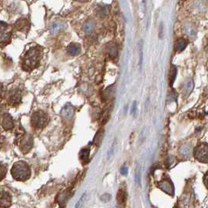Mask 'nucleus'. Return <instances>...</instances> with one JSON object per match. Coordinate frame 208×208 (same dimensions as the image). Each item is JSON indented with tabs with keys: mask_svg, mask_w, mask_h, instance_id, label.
<instances>
[{
	"mask_svg": "<svg viewBox=\"0 0 208 208\" xmlns=\"http://www.w3.org/2000/svg\"><path fill=\"white\" fill-rule=\"evenodd\" d=\"M43 50L39 46H34L26 52L22 60V68L25 71L37 69L43 58Z\"/></svg>",
	"mask_w": 208,
	"mask_h": 208,
	"instance_id": "f257e3e1",
	"label": "nucleus"
},
{
	"mask_svg": "<svg viewBox=\"0 0 208 208\" xmlns=\"http://www.w3.org/2000/svg\"><path fill=\"white\" fill-rule=\"evenodd\" d=\"M11 174L15 179L25 181L31 176V170L26 163L19 162L14 164L11 170Z\"/></svg>",
	"mask_w": 208,
	"mask_h": 208,
	"instance_id": "f03ea898",
	"label": "nucleus"
},
{
	"mask_svg": "<svg viewBox=\"0 0 208 208\" xmlns=\"http://www.w3.org/2000/svg\"><path fill=\"white\" fill-rule=\"evenodd\" d=\"M12 28L10 25L0 21V46H5L10 42Z\"/></svg>",
	"mask_w": 208,
	"mask_h": 208,
	"instance_id": "7ed1b4c3",
	"label": "nucleus"
},
{
	"mask_svg": "<svg viewBox=\"0 0 208 208\" xmlns=\"http://www.w3.org/2000/svg\"><path fill=\"white\" fill-rule=\"evenodd\" d=\"M49 121L47 115L43 111H36L33 114L31 117V123L32 125L36 128H42L44 127Z\"/></svg>",
	"mask_w": 208,
	"mask_h": 208,
	"instance_id": "20e7f679",
	"label": "nucleus"
},
{
	"mask_svg": "<svg viewBox=\"0 0 208 208\" xmlns=\"http://www.w3.org/2000/svg\"><path fill=\"white\" fill-rule=\"evenodd\" d=\"M195 158L202 163H208V144H200L194 151Z\"/></svg>",
	"mask_w": 208,
	"mask_h": 208,
	"instance_id": "39448f33",
	"label": "nucleus"
},
{
	"mask_svg": "<svg viewBox=\"0 0 208 208\" xmlns=\"http://www.w3.org/2000/svg\"><path fill=\"white\" fill-rule=\"evenodd\" d=\"M21 100V92L18 89L10 90L9 93V101L12 105H17Z\"/></svg>",
	"mask_w": 208,
	"mask_h": 208,
	"instance_id": "423d86ee",
	"label": "nucleus"
},
{
	"mask_svg": "<svg viewBox=\"0 0 208 208\" xmlns=\"http://www.w3.org/2000/svg\"><path fill=\"white\" fill-rule=\"evenodd\" d=\"M159 188L169 195H173L174 193V187L169 180H164L161 182L159 184Z\"/></svg>",
	"mask_w": 208,
	"mask_h": 208,
	"instance_id": "0eeeda50",
	"label": "nucleus"
},
{
	"mask_svg": "<svg viewBox=\"0 0 208 208\" xmlns=\"http://www.w3.org/2000/svg\"><path fill=\"white\" fill-rule=\"evenodd\" d=\"M117 206L119 208H124L126 206V202H127V194L125 191L120 189L117 194Z\"/></svg>",
	"mask_w": 208,
	"mask_h": 208,
	"instance_id": "6e6552de",
	"label": "nucleus"
},
{
	"mask_svg": "<svg viewBox=\"0 0 208 208\" xmlns=\"http://www.w3.org/2000/svg\"><path fill=\"white\" fill-rule=\"evenodd\" d=\"M30 28V23L26 18H20L15 24V28L20 31H28Z\"/></svg>",
	"mask_w": 208,
	"mask_h": 208,
	"instance_id": "1a4fd4ad",
	"label": "nucleus"
},
{
	"mask_svg": "<svg viewBox=\"0 0 208 208\" xmlns=\"http://www.w3.org/2000/svg\"><path fill=\"white\" fill-rule=\"evenodd\" d=\"M11 204V197L7 192H2L0 193V207L7 208Z\"/></svg>",
	"mask_w": 208,
	"mask_h": 208,
	"instance_id": "9d476101",
	"label": "nucleus"
},
{
	"mask_svg": "<svg viewBox=\"0 0 208 208\" xmlns=\"http://www.w3.org/2000/svg\"><path fill=\"white\" fill-rule=\"evenodd\" d=\"M81 45L77 43H72L67 46V51L70 56H77L81 53Z\"/></svg>",
	"mask_w": 208,
	"mask_h": 208,
	"instance_id": "9b49d317",
	"label": "nucleus"
},
{
	"mask_svg": "<svg viewBox=\"0 0 208 208\" xmlns=\"http://www.w3.org/2000/svg\"><path fill=\"white\" fill-rule=\"evenodd\" d=\"M194 83L193 81L191 79H188L184 82L183 86H182V92L185 95L188 96L189 94H190V93L192 92V90H193Z\"/></svg>",
	"mask_w": 208,
	"mask_h": 208,
	"instance_id": "f8f14e48",
	"label": "nucleus"
},
{
	"mask_svg": "<svg viewBox=\"0 0 208 208\" xmlns=\"http://www.w3.org/2000/svg\"><path fill=\"white\" fill-rule=\"evenodd\" d=\"M74 112H75V109H74L73 107L66 106L61 111V115L63 118L65 119V120H70V118L73 117Z\"/></svg>",
	"mask_w": 208,
	"mask_h": 208,
	"instance_id": "ddd939ff",
	"label": "nucleus"
},
{
	"mask_svg": "<svg viewBox=\"0 0 208 208\" xmlns=\"http://www.w3.org/2000/svg\"><path fill=\"white\" fill-rule=\"evenodd\" d=\"M187 45H188V43H187L186 40H184V39H179V40H177V42L175 43L176 51H178V52H182V51H183L186 48Z\"/></svg>",
	"mask_w": 208,
	"mask_h": 208,
	"instance_id": "4468645a",
	"label": "nucleus"
},
{
	"mask_svg": "<svg viewBox=\"0 0 208 208\" xmlns=\"http://www.w3.org/2000/svg\"><path fill=\"white\" fill-rule=\"evenodd\" d=\"M31 145H32V140L30 138L29 136L27 138H25L24 141H22L21 146L23 147L24 152H26V151H29L31 149Z\"/></svg>",
	"mask_w": 208,
	"mask_h": 208,
	"instance_id": "2eb2a0df",
	"label": "nucleus"
},
{
	"mask_svg": "<svg viewBox=\"0 0 208 208\" xmlns=\"http://www.w3.org/2000/svg\"><path fill=\"white\" fill-rule=\"evenodd\" d=\"M95 25H95V22L91 20L88 21L84 25V28H84V31H85L87 34H90V33L93 31V29H94Z\"/></svg>",
	"mask_w": 208,
	"mask_h": 208,
	"instance_id": "dca6fc26",
	"label": "nucleus"
},
{
	"mask_svg": "<svg viewBox=\"0 0 208 208\" xmlns=\"http://www.w3.org/2000/svg\"><path fill=\"white\" fill-rule=\"evenodd\" d=\"M103 135H104V130L103 129L99 130L94 138V144H96V145L98 146L100 144V143L102 142V138H103Z\"/></svg>",
	"mask_w": 208,
	"mask_h": 208,
	"instance_id": "f3484780",
	"label": "nucleus"
},
{
	"mask_svg": "<svg viewBox=\"0 0 208 208\" xmlns=\"http://www.w3.org/2000/svg\"><path fill=\"white\" fill-rule=\"evenodd\" d=\"M2 124H3V126L5 129L9 130L10 128L13 127V120H12L11 117L9 115L6 116L3 119V122H2Z\"/></svg>",
	"mask_w": 208,
	"mask_h": 208,
	"instance_id": "a211bd4d",
	"label": "nucleus"
},
{
	"mask_svg": "<svg viewBox=\"0 0 208 208\" xmlns=\"http://www.w3.org/2000/svg\"><path fill=\"white\" fill-rule=\"evenodd\" d=\"M108 52H109L110 56L111 58H117V48L115 44L112 43V44H110L108 46Z\"/></svg>",
	"mask_w": 208,
	"mask_h": 208,
	"instance_id": "6ab92c4d",
	"label": "nucleus"
},
{
	"mask_svg": "<svg viewBox=\"0 0 208 208\" xmlns=\"http://www.w3.org/2000/svg\"><path fill=\"white\" fill-rule=\"evenodd\" d=\"M108 7H100L97 10V15L100 17H104L108 14Z\"/></svg>",
	"mask_w": 208,
	"mask_h": 208,
	"instance_id": "aec40b11",
	"label": "nucleus"
},
{
	"mask_svg": "<svg viewBox=\"0 0 208 208\" xmlns=\"http://www.w3.org/2000/svg\"><path fill=\"white\" fill-rule=\"evenodd\" d=\"M138 54H139V67L141 69L143 61V44L142 40H140L138 43Z\"/></svg>",
	"mask_w": 208,
	"mask_h": 208,
	"instance_id": "412c9836",
	"label": "nucleus"
},
{
	"mask_svg": "<svg viewBox=\"0 0 208 208\" xmlns=\"http://www.w3.org/2000/svg\"><path fill=\"white\" fill-rule=\"evenodd\" d=\"M88 156H89V149H84L81 151V153H80V159H81L82 161H87L88 159Z\"/></svg>",
	"mask_w": 208,
	"mask_h": 208,
	"instance_id": "4be33fe9",
	"label": "nucleus"
},
{
	"mask_svg": "<svg viewBox=\"0 0 208 208\" xmlns=\"http://www.w3.org/2000/svg\"><path fill=\"white\" fill-rule=\"evenodd\" d=\"M179 152H180L183 156H186V155H189V153H190V149H189L187 145H183L181 147Z\"/></svg>",
	"mask_w": 208,
	"mask_h": 208,
	"instance_id": "5701e85b",
	"label": "nucleus"
},
{
	"mask_svg": "<svg viewBox=\"0 0 208 208\" xmlns=\"http://www.w3.org/2000/svg\"><path fill=\"white\" fill-rule=\"evenodd\" d=\"M176 75H177V69L174 66H173L171 71V84L174 83V79H175Z\"/></svg>",
	"mask_w": 208,
	"mask_h": 208,
	"instance_id": "b1692460",
	"label": "nucleus"
},
{
	"mask_svg": "<svg viewBox=\"0 0 208 208\" xmlns=\"http://www.w3.org/2000/svg\"><path fill=\"white\" fill-rule=\"evenodd\" d=\"M62 28V25L61 24H58V23H55L52 25V28H51V30H52V32H57L60 29Z\"/></svg>",
	"mask_w": 208,
	"mask_h": 208,
	"instance_id": "393cba45",
	"label": "nucleus"
},
{
	"mask_svg": "<svg viewBox=\"0 0 208 208\" xmlns=\"http://www.w3.org/2000/svg\"><path fill=\"white\" fill-rule=\"evenodd\" d=\"M120 174L122 175H127L128 174V167L126 166H122L120 168Z\"/></svg>",
	"mask_w": 208,
	"mask_h": 208,
	"instance_id": "a878e982",
	"label": "nucleus"
},
{
	"mask_svg": "<svg viewBox=\"0 0 208 208\" xmlns=\"http://www.w3.org/2000/svg\"><path fill=\"white\" fill-rule=\"evenodd\" d=\"M135 182L136 184H140V171L137 170L135 173Z\"/></svg>",
	"mask_w": 208,
	"mask_h": 208,
	"instance_id": "bb28decb",
	"label": "nucleus"
},
{
	"mask_svg": "<svg viewBox=\"0 0 208 208\" xmlns=\"http://www.w3.org/2000/svg\"><path fill=\"white\" fill-rule=\"evenodd\" d=\"M85 194H84V195L82 196V197H81V198L80 199L79 201L78 202V203H77V205H76V208H78L80 206H81V204H82V203H83L82 202L84 201V200H85Z\"/></svg>",
	"mask_w": 208,
	"mask_h": 208,
	"instance_id": "cd10ccee",
	"label": "nucleus"
},
{
	"mask_svg": "<svg viewBox=\"0 0 208 208\" xmlns=\"http://www.w3.org/2000/svg\"><path fill=\"white\" fill-rule=\"evenodd\" d=\"M136 109H137V105H136V102H134L133 105H132V110H131V113L132 114H135V111H136Z\"/></svg>",
	"mask_w": 208,
	"mask_h": 208,
	"instance_id": "c85d7f7f",
	"label": "nucleus"
},
{
	"mask_svg": "<svg viewBox=\"0 0 208 208\" xmlns=\"http://www.w3.org/2000/svg\"><path fill=\"white\" fill-rule=\"evenodd\" d=\"M158 35H159V37L161 38V39H162L163 37V24L161 23V25H160L159 27V33H158Z\"/></svg>",
	"mask_w": 208,
	"mask_h": 208,
	"instance_id": "c756f323",
	"label": "nucleus"
},
{
	"mask_svg": "<svg viewBox=\"0 0 208 208\" xmlns=\"http://www.w3.org/2000/svg\"><path fill=\"white\" fill-rule=\"evenodd\" d=\"M203 182H204L205 185H206V188H208V172L205 174L204 178H203Z\"/></svg>",
	"mask_w": 208,
	"mask_h": 208,
	"instance_id": "7c9ffc66",
	"label": "nucleus"
},
{
	"mask_svg": "<svg viewBox=\"0 0 208 208\" xmlns=\"http://www.w3.org/2000/svg\"><path fill=\"white\" fill-rule=\"evenodd\" d=\"M5 171H6V169L4 168L2 166H0V177H2V176L4 175Z\"/></svg>",
	"mask_w": 208,
	"mask_h": 208,
	"instance_id": "2f4dec72",
	"label": "nucleus"
},
{
	"mask_svg": "<svg viewBox=\"0 0 208 208\" xmlns=\"http://www.w3.org/2000/svg\"><path fill=\"white\" fill-rule=\"evenodd\" d=\"M2 84L0 83V96H1V94H2Z\"/></svg>",
	"mask_w": 208,
	"mask_h": 208,
	"instance_id": "473e14b6",
	"label": "nucleus"
},
{
	"mask_svg": "<svg viewBox=\"0 0 208 208\" xmlns=\"http://www.w3.org/2000/svg\"><path fill=\"white\" fill-rule=\"evenodd\" d=\"M77 1H80V2H85L86 0H77Z\"/></svg>",
	"mask_w": 208,
	"mask_h": 208,
	"instance_id": "72a5a7b5",
	"label": "nucleus"
}]
</instances>
